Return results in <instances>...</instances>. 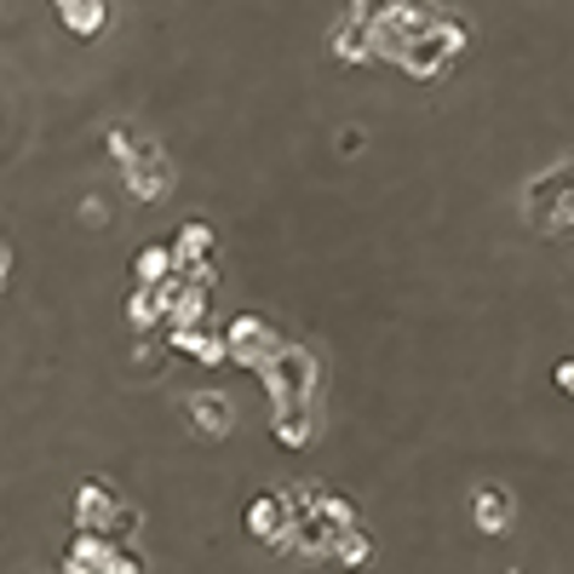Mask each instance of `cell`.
Wrapping results in <instances>:
<instances>
[{"mask_svg":"<svg viewBox=\"0 0 574 574\" xmlns=\"http://www.w3.org/2000/svg\"><path fill=\"white\" fill-rule=\"evenodd\" d=\"M259 374L276 385V402L282 409H293V402H311V385H316V367H311V356L305 351H293V345H282L276 356H270Z\"/></svg>","mask_w":574,"mask_h":574,"instance_id":"1","label":"cell"},{"mask_svg":"<svg viewBox=\"0 0 574 574\" xmlns=\"http://www.w3.org/2000/svg\"><path fill=\"white\" fill-rule=\"evenodd\" d=\"M58 12L70 18V23L81 29V36H92V29L104 23V0H58Z\"/></svg>","mask_w":574,"mask_h":574,"instance_id":"5","label":"cell"},{"mask_svg":"<svg viewBox=\"0 0 574 574\" xmlns=\"http://www.w3.org/2000/svg\"><path fill=\"white\" fill-rule=\"evenodd\" d=\"M248 523H253V534H264V540H276L282 528H293L288 523V500H276V494H264L253 512H248Z\"/></svg>","mask_w":574,"mask_h":574,"instance_id":"4","label":"cell"},{"mask_svg":"<svg viewBox=\"0 0 574 574\" xmlns=\"http://www.w3.org/2000/svg\"><path fill=\"white\" fill-rule=\"evenodd\" d=\"M333 557H340V563H367V552H374V546H367V534L362 528H340V534H333V546H328Z\"/></svg>","mask_w":574,"mask_h":574,"instance_id":"6","label":"cell"},{"mask_svg":"<svg viewBox=\"0 0 574 574\" xmlns=\"http://www.w3.org/2000/svg\"><path fill=\"white\" fill-rule=\"evenodd\" d=\"M276 351H282V345L270 340V328H264V322L242 316V322L230 328V356H235V362H253V367H264V362L276 356Z\"/></svg>","mask_w":574,"mask_h":574,"instance_id":"2","label":"cell"},{"mask_svg":"<svg viewBox=\"0 0 574 574\" xmlns=\"http://www.w3.org/2000/svg\"><path fill=\"white\" fill-rule=\"evenodd\" d=\"M557 385H563V391L574 396V362H563V367H557Z\"/></svg>","mask_w":574,"mask_h":574,"instance_id":"8","label":"cell"},{"mask_svg":"<svg viewBox=\"0 0 574 574\" xmlns=\"http://www.w3.org/2000/svg\"><path fill=\"white\" fill-rule=\"evenodd\" d=\"M190 420H195V431L224 436V431H230V402H224L219 391H208V396H190Z\"/></svg>","mask_w":574,"mask_h":574,"instance_id":"3","label":"cell"},{"mask_svg":"<svg viewBox=\"0 0 574 574\" xmlns=\"http://www.w3.org/2000/svg\"><path fill=\"white\" fill-rule=\"evenodd\" d=\"M505 512H512V500H505L500 489H483V494H477V523L500 528V523H505Z\"/></svg>","mask_w":574,"mask_h":574,"instance_id":"7","label":"cell"}]
</instances>
